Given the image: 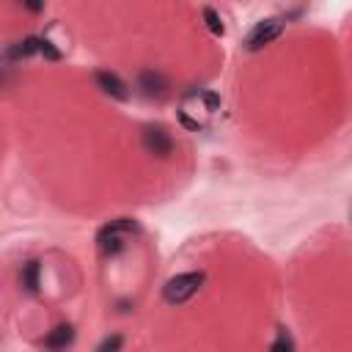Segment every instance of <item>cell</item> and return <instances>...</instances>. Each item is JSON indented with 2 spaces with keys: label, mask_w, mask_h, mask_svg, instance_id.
I'll return each mask as SVG.
<instances>
[{
  "label": "cell",
  "mask_w": 352,
  "mask_h": 352,
  "mask_svg": "<svg viewBox=\"0 0 352 352\" xmlns=\"http://www.w3.org/2000/svg\"><path fill=\"white\" fill-rule=\"evenodd\" d=\"M135 228H138V226H135V220H129V217H121V220H113V223L102 226L99 234H96V242H99L102 256H116V253H121V250H124V234H126V231H135Z\"/></svg>",
  "instance_id": "2"
},
{
  "label": "cell",
  "mask_w": 352,
  "mask_h": 352,
  "mask_svg": "<svg viewBox=\"0 0 352 352\" xmlns=\"http://www.w3.org/2000/svg\"><path fill=\"white\" fill-rule=\"evenodd\" d=\"M96 85L107 94V96H113V99H118V102H126L129 99V91H126V82L116 74V72H107V69H99L96 72Z\"/></svg>",
  "instance_id": "6"
},
{
  "label": "cell",
  "mask_w": 352,
  "mask_h": 352,
  "mask_svg": "<svg viewBox=\"0 0 352 352\" xmlns=\"http://www.w3.org/2000/svg\"><path fill=\"white\" fill-rule=\"evenodd\" d=\"M121 346H124V336L121 333H110V336H104L99 341L96 352H121Z\"/></svg>",
  "instance_id": "11"
},
{
  "label": "cell",
  "mask_w": 352,
  "mask_h": 352,
  "mask_svg": "<svg viewBox=\"0 0 352 352\" xmlns=\"http://www.w3.org/2000/svg\"><path fill=\"white\" fill-rule=\"evenodd\" d=\"M204 102H206V107H209V110H217V107H220V96H217V94H212V91H206V94H204Z\"/></svg>",
  "instance_id": "14"
},
{
  "label": "cell",
  "mask_w": 352,
  "mask_h": 352,
  "mask_svg": "<svg viewBox=\"0 0 352 352\" xmlns=\"http://www.w3.org/2000/svg\"><path fill=\"white\" fill-rule=\"evenodd\" d=\"M270 352H294V338L289 336V330H286V327H280V330H278L275 341L270 344Z\"/></svg>",
  "instance_id": "10"
},
{
  "label": "cell",
  "mask_w": 352,
  "mask_h": 352,
  "mask_svg": "<svg viewBox=\"0 0 352 352\" xmlns=\"http://www.w3.org/2000/svg\"><path fill=\"white\" fill-rule=\"evenodd\" d=\"M280 33H283V22H280V19H261V22H256L253 30L245 36V50L256 52V50H261L264 44L275 41Z\"/></svg>",
  "instance_id": "3"
},
{
  "label": "cell",
  "mask_w": 352,
  "mask_h": 352,
  "mask_svg": "<svg viewBox=\"0 0 352 352\" xmlns=\"http://www.w3.org/2000/svg\"><path fill=\"white\" fill-rule=\"evenodd\" d=\"M204 19H206V28L212 30V36H223L226 33V28H223V22H220V16H217V11L212 6L204 8Z\"/></svg>",
  "instance_id": "12"
},
{
  "label": "cell",
  "mask_w": 352,
  "mask_h": 352,
  "mask_svg": "<svg viewBox=\"0 0 352 352\" xmlns=\"http://www.w3.org/2000/svg\"><path fill=\"white\" fill-rule=\"evenodd\" d=\"M41 55L44 58H50V60H60V52L52 47V41H47V38H41Z\"/></svg>",
  "instance_id": "13"
},
{
  "label": "cell",
  "mask_w": 352,
  "mask_h": 352,
  "mask_svg": "<svg viewBox=\"0 0 352 352\" xmlns=\"http://www.w3.org/2000/svg\"><path fill=\"white\" fill-rule=\"evenodd\" d=\"M143 148L160 160H165L173 151V138L168 135L165 126H146L143 129Z\"/></svg>",
  "instance_id": "4"
},
{
  "label": "cell",
  "mask_w": 352,
  "mask_h": 352,
  "mask_svg": "<svg viewBox=\"0 0 352 352\" xmlns=\"http://www.w3.org/2000/svg\"><path fill=\"white\" fill-rule=\"evenodd\" d=\"M33 52H41V38H36V36H28V38L16 41V44L8 50L11 58H30Z\"/></svg>",
  "instance_id": "8"
},
{
  "label": "cell",
  "mask_w": 352,
  "mask_h": 352,
  "mask_svg": "<svg viewBox=\"0 0 352 352\" xmlns=\"http://www.w3.org/2000/svg\"><path fill=\"white\" fill-rule=\"evenodd\" d=\"M204 286V272H182L173 275L165 286H162V297L170 305H182L187 302L192 294H198V289Z\"/></svg>",
  "instance_id": "1"
},
{
  "label": "cell",
  "mask_w": 352,
  "mask_h": 352,
  "mask_svg": "<svg viewBox=\"0 0 352 352\" xmlns=\"http://www.w3.org/2000/svg\"><path fill=\"white\" fill-rule=\"evenodd\" d=\"M38 272H41V264H38V261H28V264L22 267V286H25L30 294L38 292Z\"/></svg>",
  "instance_id": "9"
},
{
  "label": "cell",
  "mask_w": 352,
  "mask_h": 352,
  "mask_svg": "<svg viewBox=\"0 0 352 352\" xmlns=\"http://www.w3.org/2000/svg\"><path fill=\"white\" fill-rule=\"evenodd\" d=\"M138 88H140V94L146 96V99H162L165 94H168V77L162 74V72H154V69H148V72H140V77H138Z\"/></svg>",
  "instance_id": "5"
},
{
  "label": "cell",
  "mask_w": 352,
  "mask_h": 352,
  "mask_svg": "<svg viewBox=\"0 0 352 352\" xmlns=\"http://www.w3.org/2000/svg\"><path fill=\"white\" fill-rule=\"evenodd\" d=\"M30 11H41V3H25Z\"/></svg>",
  "instance_id": "15"
},
{
  "label": "cell",
  "mask_w": 352,
  "mask_h": 352,
  "mask_svg": "<svg viewBox=\"0 0 352 352\" xmlns=\"http://www.w3.org/2000/svg\"><path fill=\"white\" fill-rule=\"evenodd\" d=\"M72 341H74V327H72V324H58V327H52V330L47 333L44 346H47L50 352H66V349L72 346Z\"/></svg>",
  "instance_id": "7"
}]
</instances>
